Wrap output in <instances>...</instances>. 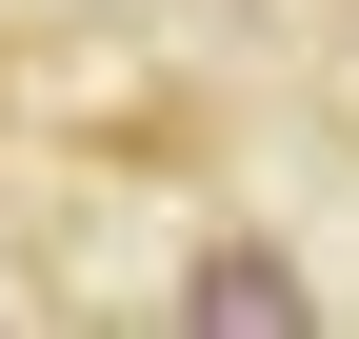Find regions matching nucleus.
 Returning a JSON list of instances; mask_svg holds the SVG:
<instances>
[{"instance_id":"nucleus-1","label":"nucleus","mask_w":359,"mask_h":339,"mask_svg":"<svg viewBox=\"0 0 359 339\" xmlns=\"http://www.w3.org/2000/svg\"><path fill=\"white\" fill-rule=\"evenodd\" d=\"M180 319H200V339H320V279H299L280 240H200V279H180Z\"/></svg>"},{"instance_id":"nucleus-2","label":"nucleus","mask_w":359,"mask_h":339,"mask_svg":"<svg viewBox=\"0 0 359 339\" xmlns=\"http://www.w3.org/2000/svg\"><path fill=\"white\" fill-rule=\"evenodd\" d=\"M0 300H20V260H0Z\"/></svg>"}]
</instances>
